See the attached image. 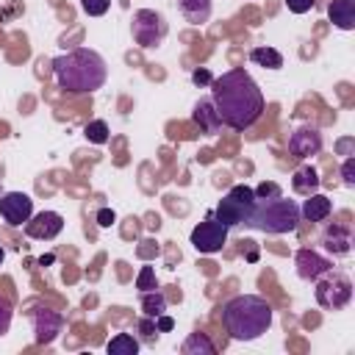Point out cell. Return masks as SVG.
Wrapping results in <instances>:
<instances>
[{
  "instance_id": "29",
  "label": "cell",
  "mask_w": 355,
  "mask_h": 355,
  "mask_svg": "<svg viewBox=\"0 0 355 355\" xmlns=\"http://www.w3.org/2000/svg\"><path fill=\"white\" fill-rule=\"evenodd\" d=\"M136 288H141V291L155 288V272H153V266H141V272L136 277Z\"/></svg>"
},
{
  "instance_id": "24",
  "label": "cell",
  "mask_w": 355,
  "mask_h": 355,
  "mask_svg": "<svg viewBox=\"0 0 355 355\" xmlns=\"http://www.w3.org/2000/svg\"><path fill=\"white\" fill-rule=\"evenodd\" d=\"M83 136H86L92 144H105L108 136H111V130H108V125H105L103 119H92V122H86Z\"/></svg>"
},
{
  "instance_id": "32",
  "label": "cell",
  "mask_w": 355,
  "mask_h": 355,
  "mask_svg": "<svg viewBox=\"0 0 355 355\" xmlns=\"http://www.w3.org/2000/svg\"><path fill=\"white\" fill-rule=\"evenodd\" d=\"M114 219H116V214H114L111 208H100V211H97V225H100V227H111Z\"/></svg>"
},
{
  "instance_id": "4",
  "label": "cell",
  "mask_w": 355,
  "mask_h": 355,
  "mask_svg": "<svg viewBox=\"0 0 355 355\" xmlns=\"http://www.w3.org/2000/svg\"><path fill=\"white\" fill-rule=\"evenodd\" d=\"M300 205L288 197H272V200H255V208L247 219V227L261 230V233H294L300 227Z\"/></svg>"
},
{
  "instance_id": "19",
  "label": "cell",
  "mask_w": 355,
  "mask_h": 355,
  "mask_svg": "<svg viewBox=\"0 0 355 355\" xmlns=\"http://www.w3.org/2000/svg\"><path fill=\"white\" fill-rule=\"evenodd\" d=\"M319 172L311 166V164H305V166H300L297 172H294V178H291V189L297 191V194H302V197H308V194H313L316 189H319Z\"/></svg>"
},
{
  "instance_id": "34",
  "label": "cell",
  "mask_w": 355,
  "mask_h": 355,
  "mask_svg": "<svg viewBox=\"0 0 355 355\" xmlns=\"http://www.w3.org/2000/svg\"><path fill=\"white\" fill-rule=\"evenodd\" d=\"M191 80H194V83H211L214 78H211V72H208V69H197V72L191 75Z\"/></svg>"
},
{
  "instance_id": "11",
  "label": "cell",
  "mask_w": 355,
  "mask_h": 355,
  "mask_svg": "<svg viewBox=\"0 0 355 355\" xmlns=\"http://www.w3.org/2000/svg\"><path fill=\"white\" fill-rule=\"evenodd\" d=\"M322 130L313 128V125H300L291 136H288V150L291 155L297 158H311V155H319L322 150Z\"/></svg>"
},
{
  "instance_id": "15",
  "label": "cell",
  "mask_w": 355,
  "mask_h": 355,
  "mask_svg": "<svg viewBox=\"0 0 355 355\" xmlns=\"http://www.w3.org/2000/svg\"><path fill=\"white\" fill-rule=\"evenodd\" d=\"M191 122H194L202 133H208V136L219 133L222 119H219V114H216V108H214L211 97H200V100L194 103V108H191Z\"/></svg>"
},
{
  "instance_id": "12",
  "label": "cell",
  "mask_w": 355,
  "mask_h": 355,
  "mask_svg": "<svg viewBox=\"0 0 355 355\" xmlns=\"http://www.w3.org/2000/svg\"><path fill=\"white\" fill-rule=\"evenodd\" d=\"M31 319H33V333H36L33 338H36V344H53L58 338L61 327H64V316L58 311H53V308H36Z\"/></svg>"
},
{
  "instance_id": "9",
  "label": "cell",
  "mask_w": 355,
  "mask_h": 355,
  "mask_svg": "<svg viewBox=\"0 0 355 355\" xmlns=\"http://www.w3.org/2000/svg\"><path fill=\"white\" fill-rule=\"evenodd\" d=\"M0 216L6 219V225L19 227L33 216V200L22 191H6L0 194Z\"/></svg>"
},
{
  "instance_id": "31",
  "label": "cell",
  "mask_w": 355,
  "mask_h": 355,
  "mask_svg": "<svg viewBox=\"0 0 355 355\" xmlns=\"http://www.w3.org/2000/svg\"><path fill=\"white\" fill-rule=\"evenodd\" d=\"M313 3H316V0H286V6H288L291 14H305V11L313 8Z\"/></svg>"
},
{
  "instance_id": "18",
  "label": "cell",
  "mask_w": 355,
  "mask_h": 355,
  "mask_svg": "<svg viewBox=\"0 0 355 355\" xmlns=\"http://www.w3.org/2000/svg\"><path fill=\"white\" fill-rule=\"evenodd\" d=\"M178 8H180V14H183V19L191 22V25L208 22V19H211V11H214L211 0H178Z\"/></svg>"
},
{
  "instance_id": "26",
  "label": "cell",
  "mask_w": 355,
  "mask_h": 355,
  "mask_svg": "<svg viewBox=\"0 0 355 355\" xmlns=\"http://www.w3.org/2000/svg\"><path fill=\"white\" fill-rule=\"evenodd\" d=\"M139 333H141V341L153 344V341L158 338V327H155V319H153V316H144V319L139 322Z\"/></svg>"
},
{
  "instance_id": "23",
  "label": "cell",
  "mask_w": 355,
  "mask_h": 355,
  "mask_svg": "<svg viewBox=\"0 0 355 355\" xmlns=\"http://www.w3.org/2000/svg\"><path fill=\"white\" fill-rule=\"evenodd\" d=\"M183 352L186 355H214V344L202 336V333H191L189 338H186V344H183Z\"/></svg>"
},
{
  "instance_id": "27",
  "label": "cell",
  "mask_w": 355,
  "mask_h": 355,
  "mask_svg": "<svg viewBox=\"0 0 355 355\" xmlns=\"http://www.w3.org/2000/svg\"><path fill=\"white\" fill-rule=\"evenodd\" d=\"M255 191V200H272V197H280L283 191H280V186L277 183H272V180H263L258 189H252Z\"/></svg>"
},
{
  "instance_id": "33",
  "label": "cell",
  "mask_w": 355,
  "mask_h": 355,
  "mask_svg": "<svg viewBox=\"0 0 355 355\" xmlns=\"http://www.w3.org/2000/svg\"><path fill=\"white\" fill-rule=\"evenodd\" d=\"M155 327H158V333H166V330H172V327H175V322H172L169 316H164V313H161V316H155Z\"/></svg>"
},
{
  "instance_id": "28",
  "label": "cell",
  "mask_w": 355,
  "mask_h": 355,
  "mask_svg": "<svg viewBox=\"0 0 355 355\" xmlns=\"http://www.w3.org/2000/svg\"><path fill=\"white\" fill-rule=\"evenodd\" d=\"M11 316H14L11 302H8L6 297H0V336L8 333V327H11Z\"/></svg>"
},
{
  "instance_id": "25",
  "label": "cell",
  "mask_w": 355,
  "mask_h": 355,
  "mask_svg": "<svg viewBox=\"0 0 355 355\" xmlns=\"http://www.w3.org/2000/svg\"><path fill=\"white\" fill-rule=\"evenodd\" d=\"M80 8H83L89 17H103V14L111 8V0H80Z\"/></svg>"
},
{
  "instance_id": "7",
  "label": "cell",
  "mask_w": 355,
  "mask_h": 355,
  "mask_svg": "<svg viewBox=\"0 0 355 355\" xmlns=\"http://www.w3.org/2000/svg\"><path fill=\"white\" fill-rule=\"evenodd\" d=\"M130 33H133V42L139 47H158L166 39L169 25H166L164 14H158L153 8H139V11H133Z\"/></svg>"
},
{
  "instance_id": "1",
  "label": "cell",
  "mask_w": 355,
  "mask_h": 355,
  "mask_svg": "<svg viewBox=\"0 0 355 355\" xmlns=\"http://www.w3.org/2000/svg\"><path fill=\"white\" fill-rule=\"evenodd\" d=\"M211 103L222 125L233 130L252 128L263 114V92L258 89L252 75L241 67L227 69L211 80Z\"/></svg>"
},
{
  "instance_id": "10",
  "label": "cell",
  "mask_w": 355,
  "mask_h": 355,
  "mask_svg": "<svg viewBox=\"0 0 355 355\" xmlns=\"http://www.w3.org/2000/svg\"><path fill=\"white\" fill-rule=\"evenodd\" d=\"M64 230V216L58 211H39L25 222V236L39 239V241H50Z\"/></svg>"
},
{
  "instance_id": "8",
  "label": "cell",
  "mask_w": 355,
  "mask_h": 355,
  "mask_svg": "<svg viewBox=\"0 0 355 355\" xmlns=\"http://www.w3.org/2000/svg\"><path fill=\"white\" fill-rule=\"evenodd\" d=\"M227 230H230L227 225H222L214 214H208L205 222H200V225L191 230V247H194L197 252H202V255H214V252H219V250L225 247Z\"/></svg>"
},
{
  "instance_id": "35",
  "label": "cell",
  "mask_w": 355,
  "mask_h": 355,
  "mask_svg": "<svg viewBox=\"0 0 355 355\" xmlns=\"http://www.w3.org/2000/svg\"><path fill=\"white\" fill-rule=\"evenodd\" d=\"M3 258H6V250H3V247H0V263H3Z\"/></svg>"
},
{
  "instance_id": "17",
  "label": "cell",
  "mask_w": 355,
  "mask_h": 355,
  "mask_svg": "<svg viewBox=\"0 0 355 355\" xmlns=\"http://www.w3.org/2000/svg\"><path fill=\"white\" fill-rule=\"evenodd\" d=\"M327 17L338 31L355 28V0H333L327 6Z\"/></svg>"
},
{
  "instance_id": "6",
  "label": "cell",
  "mask_w": 355,
  "mask_h": 355,
  "mask_svg": "<svg viewBox=\"0 0 355 355\" xmlns=\"http://www.w3.org/2000/svg\"><path fill=\"white\" fill-rule=\"evenodd\" d=\"M316 283V288H313V294H316V302L324 308V311H341V308H347L349 305V300H352V280L347 277V275H341V272H324L319 280H313Z\"/></svg>"
},
{
  "instance_id": "21",
  "label": "cell",
  "mask_w": 355,
  "mask_h": 355,
  "mask_svg": "<svg viewBox=\"0 0 355 355\" xmlns=\"http://www.w3.org/2000/svg\"><path fill=\"white\" fill-rule=\"evenodd\" d=\"M250 58L258 67H263V69H280L283 67V55L275 47H252L250 50Z\"/></svg>"
},
{
  "instance_id": "13",
  "label": "cell",
  "mask_w": 355,
  "mask_h": 355,
  "mask_svg": "<svg viewBox=\"0 0 355 355\" xmlns=\"http://www.w3.org/2000/svg\"><path fill=\"white\" fill-rule=\"evenodd\" d=\"M294 263H297V275L302 280H319L324 272L333 269V261L330 258H324V255H319L316 250H308V247L297 252Z\"/></svg>"
},
{
  "instance_id": "3",
  "label": "cell",
  "mask_w": 355,
  "mask_h": 355,
  "mask_svg": "<svg viewBox=\"0 0 355 355\" xmlns=\"http://www.w3.org/2000/svg\"><path fill=\"white\" fill-rule=\"evenodd\" d=\"M272 305L258 294H236L222 308V322L236 341H255L272 327Z\"/></svg>"
},
{
  "instance_id": "30",
  "label": "cell",
  "mask_w": 355,
  "mask_h": 355,
  "mask_svg": "<svg viewBox=\"0 0 355 355\" xmlns=\"http://www.w3.org/2000/svg\"><path fill=\"white\" fill-rule=\"evenodd\" d=\"M341 178H344L347 186H355V158H352V155L341 164Z\"/></svg>"
},
{
  "instance_id": "20",
  "label": "cell",
  "mask_w": 355,
  "mask_h": 355,
  "mask_svg": "<svg viewBox=\"0 0 355 355\" xmlns=\"http://www.w3.org/2000/svg\"><path fill=\"white\" fill-rule=\"evenodd\" d=\"M108 355H136L139 352V338L133 333H116L108 341Z\"/></svg>"
},
{
  "instance_id": "14",
  "label": "cell",
  "mask_w": 355,
  "mask_h": 355,
  "mask_svg": "<svg viewBox=\"0 0 355 355\" xmlns=\"http://www.w3.org/2000/svg\"><path fill=\"white\" fill-rule=\"evenodd\" d=\"M322 244H324V250H327L330 255H338V258H341V255H349V250H352V230H349L347 225L333 222V225L324 227Z\"/></svg>"
},
{
  "instance_id": "5",
  "label": "cell",
  "mask_w": 355,
  "mask_h": 355,
  "mask_svg": "<svg viewBox=\"0 0 355 355\" xmlns=\"http://www.w3.org/2000/svg\"><path fill=\"white\" fill-rule=\"evenodd\" d=\"M252 208H255V191H252L250 186L239 183V186H233V189L219 200L216 211H211V214H214L222 225L236 227V225H247Z\"/></svg>"
},
{
  "instance_id": "22",
  "label": "cell",
  "mask_w": 355,
  "mask_h": 355,
  "mask_svg": "<svg viewBox=\"0 0 355 355\" xmlns=\"http://www.w3.org/2000/svg\"><path fill=\"white\" fill-rule=\"evenodd\" d=\"M141 311L144 316H161L166 311V297L158 291V288H150V291H141Z\"/></svg>"
},
{
  "instance_id": "16",
  "label": "cell",
  "mask_w": 355,
  "mask_h": 355,
  "mask_svg": "<svg viewBox=\"0 0 355 355\" xmlns=\"http://www.w3.org/2000/svg\"><path fill=\"white\" fill-rule=\"evenodd\" d=\"M330 214H333V200L324 197V194H316V191L308 194V200L300 208V216L308 219V222H324Z\"/></svg>"
},
{
  "instance_id": "2",
  "label": "cell",
  "mask_w": 355,
  "mask_h": 355,
  "mask_svg": "<svg viewBox=\"0 0 355 355\" xmlns=\"http://www.w3.org/2000/svg\"><path fill=\"white\" fill-rule=\"evenodd\" d=\"M58 89L69 94H92L97 92L108 78V64L97 50L75 47L50 61Z\"/></svg>"
}]
</instances>
